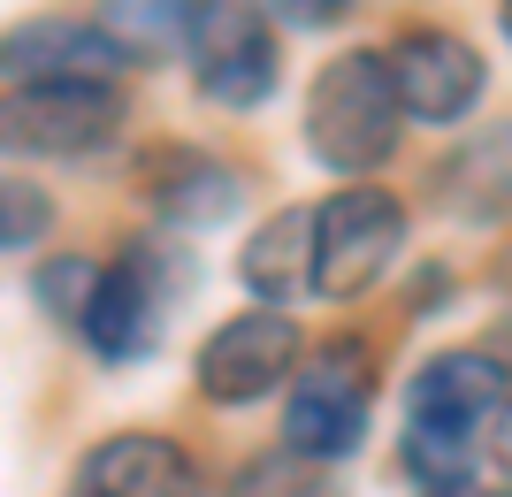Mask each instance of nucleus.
<instances>
[{"label": "nucleus", "mask_w": 512, "mask_h": 497, "mask_svg": "<svg viewBox=\"0 0 512 497\" xmlns=\"http://www.w3.org/2000/svg\"><path fill=\"white\" fill-rule=\"evenodd\" d=\"M138 199L176 230H222L245 207V184H237L230 161H214L199 146H153L138 161Z\"/></svg>", "instance_id": "nucleus-11"}, {"label": "nucleus", "mask_w": 512, "mask_h": 497, "mask_svg": "<svg viewBox=\"0 0 512 497\" xmlns=\"http://www.w3.org/2000/svg\"><path fill=\"white\" fill-rule=\"evenodd\" d=\"M46 222H54L46 192L23 184V176H8V184H0V245H8V253H31V245L46 238Z\"/></svg>", "instance_id": "nucleus-17"}, {"label": "nucleus", "mask_w": 512, "mask_h": 497, "mask_svg": "<svg viewBox=\"0 0 512 497\" xmlns=\"http://www.w3.org/2000/svg\"><path fill=\"white\" fill-rule=\"evenodd\" d=\"M237 283L260 306H291L299 291H314V207H276L260 222L237 253Z\"/></svg>", "instance_id": "nucleus-13"}, {"label": "nucleus", "mask_w": 512, "mask_h": 497, "mask_svg": "<svg viewBox=\"0 0 512 497\" xmlns=\"http://www.w3.org/2000/svg\"><path fill=\"white\" fill-rule=\"evenodd\" d=\"M153 245L130 238L123 253L100 268V291H92V314H85V337L100 360H146L153 345H161V306H169V291L153 283Z\"/></svg>", "instance_id": "nucleus-9"}, {"label": "nucleus", "mask_w": 512, "mask_h": 497, "mask_svg": "<svg viewBox=\"0 0 512 497\" xmlns=\"http://www.w3.org/2000/svg\"><path fill=\"white\" fill-rule=\"evenodd\" d=\"M69 497H207V475L192 467V452L176 436H153V429H123L92 444Z\"/></svg>", "instance_id": "nucleus-10"}, {"label": "nucleus", "mask_w": 512, "mask_h": 497, "mask_svg": "<svg viewBox=\"0 0 512 497\" xmlns=\"http://www.w3.org/2000/svg\"><path fill=\"white\" fill-rule=\"evenodd\" d=\"M192 77L214 108H260L283 77V54H276V8L268 0H199L192 16Z\"/></svg>", "instance_id": "nucleus-4"}, {"label": "nucleus", "mask_w": 512, "mask_h": 497, "mask_svg": "<svg viewBox=\"0 0 512 497\" xmlns=\"http://www.w3.org/2000/svg\"><path fill=\"white\" fill-rule=\"evenodd\" d=\"M497 31H505V39H512V0H497Z\"/></svg>", "instance_id": "nucleus-20"}, {"label": "nucleus", "mask_w": 512, "mask_h": 497, "mask_svg": "<svg viewBox=\"0 0 512 497\" xmlns=\"http://www.w3.org/2000/svg\"><path fill=\"white\" fill-rule=\"evenodd\" d=\"M92 291H100V268H92V253H54V260H39V268H31V299H39L54 322H77V329H85Z\"/></svg>", "instance_id": "nucleus-15"}, {"label": "nucleus", "mask_w": 512, "mask_h": 497, "mask_svg": "<svg viewBox=\"0 0 512 497\" xmlns=\"http://www.w3.org/2000/svg\"><path fill=\"white\" fill-rule=\"evenodd\" d=\"M299 360H306L299 322H291L283 306H253V314H230V322L199 345L192 383L214 406H253V398H268L276 383H291Z\"/></svg>", "instance_id": "nucleus-5"}, {"label": "nucleus", "mask_w": 512, "mask_h": 497, "mask_svg": "<svg viewBox=\"0 0 512 497\" xmlns=\"http://www.w3.org/2000/svg\"><path fill=\"white\" fill-rule=\"evenodd\" d=\"M482 444H490V459L512 475V390L497 398V413H490V429H482Z\"/></svg>", "instance_id": "nucleus-19"}, {"label": "nucleus", "mask_w": 512, "mask_h": 497, "mask_svg": "<svg viewBox=\"0 0 512 497\" xmlns=\"http://www.w3.org/2000/svg\"><path fill=\"white\" fill-rule=\"evenodd\" d=\"M283 31H329V23L352 16V0H268Z\"/></svg>", "instance_id": "nucleus-18"}, {"label": "nucleus", "mask_w": 512, "mask_h": 497, "mask_svg": "<svg viewBox=\"0 0 512 497\" xmlns=\"http://www.w3.org/2000/svg\"><path fill=\"white\" fill-rule=\"evenodd\" d=\"M192 16H199V0H100V23L138 62L161 54V46H176V39H192Z\"/></svg>", "instance_id": "nucleus-14"}, {"label": "nucleus", "mask_w": 512, "mask_h": 497, "mask_svg": "<svg viewBox=\"0 0 512 497\" xmlns=\"http://www.w3.org/2000/svg\"><path fill=\"white\" fill-rule=\"evenodd\" d=\"M123 85H8V146L92 153L123 130Z\"/></svg>", "instance_id": "nucleus-8"}, {"label": "nucleus", "mask_w": 512, "mask_h": 497, "mask_svg": "<svg viewBox=\"0 0 512 497\" xmlns=\"http://www.w3.org/2000/svg\"><path fill=\"white\" fill-rule=\"evenodd\" d=\"M512 390V375L497 368V352H436L421 360V375L406 383V421L421 429H451V436H482L497 398Z\"/></svg>", "instance_id": "nucleus-12"}, {"label": "nucleus", "mask_w": 512, "mask_h": 497, "mask_svg": "<svg viewBox=\"0 0 512 497\" xmlns=\"http://www.w3.org/2000/svg\"><path fill=\"white\" fill-rule=\"evenodd\" d=\"M406 253V207L383 184H344L314 207V291L321 299H360L390 276Z\"/></svg>", "instance_id": "nucleus-3"}, {"label": "nucleus", "mask_w": 512, "mask_h": 497, "mask_svg": "<svg viewBox=\"0 0 512 497\" xmlns=\"http://www.w3.org/2000/svg\"><path fill=\"white\" fill-rule=\"evenodd\" d=\"M390 54V77H398V100H406L413 123H467L482 108V85L490 69L459 31H436V23H413L383 46Z\"/></svg>", "instance_id": "nucleus-7"}, {"label": "nucleus", "mask_w": 512, "mask_h": 497, "mask_svg": "<svg viewBox=\"0 0 512 497\" xmlns=\"http://www.w3.org/2000/svg\"><path fill=\"white\" fill-rule=\"evenodd\" d=\"M367 421H375V368H367V352L352 337L314 345L299 360V375H291V390H283V452L337 467L344 452H360Z\"/></svg>", "instance_id": "nucleus-2"}, {"label": "nucleus", "mask_w": 512, "mask_h": 497, "mask_svg": "<svg viewBox=\"0 0 512 497\" xmlns=\"http://www.w3.org/2000/svg\"><path fill=\"white\" fill-rule=\"evenodd\" d=\"M398 123H406V100H398L390 54L352 46L337 62H321L314 92H306V146H314L321 169H337V176L383 169L398 153V138H406Z\"/></svg>", "instance_id": "nucleus-1"}, {"label": "nucleus", "mask_w": 512, "mask_h": 497, "mask_svg": "<svg viewBox=\"0 0 512 497\" xmlns=\"http://www.w3.org/2000/svg\"><path fill=\"white\" fill-rule=\"evenodd\" d=\"M237 497H337L329 467L321 459H299V452H268L237 475Z\"/></svg>", "instance_id": "nucleus-16"}, {"label": "nucleus", "mask_w": 512, "mask_h": 497, "mask_svg": "<svg viewBox=\"0 0 512 497\" xmlns=\"http://www.w3.org/2000/svg\"><path fill=\"white\" fill-rule=\"evenodd\" d=\"M8 85H123L138 54H130L100 16H31L8 31Z\"/></svg>", "instance_id": "nucleus-6"}]
</instances>
